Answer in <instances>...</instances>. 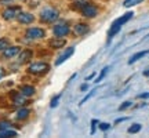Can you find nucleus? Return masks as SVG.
Returning a JSON list of instances; mask_svg holds the SVG:
<instances>
[{
	"label": "nucleus",
	"mask_w": 149,
	"mask_h": 138,
	"mask_svg": "<svg viewBox=\"0 0 149 138\" xmlns=\"http://www.w3.org/2000/svg\"><path fill=\"white\" fill-rule=\"evenodd\" d=\"M144 0H124L123 1V6L124 7H134V6H137V4H139V3H142Z\"/></svg>",
	"instance_id": "20"
},
{
	"label": "nucleus",
	"mask_w": 149,
	"mask_h": 138,
	"mask_svg": "<svg viewBox=\"0 0 149 138\" xmlns=\"http://www.w3.org/2000/svg\"><path fill=\"white\" fill-rule=\"evenodd\" d=\"M10 46V40L7 39V37H1L0 39V51H3L4 48H7Z\"/></svg>",
	"instance_id": "21"
},
{
	"label": "nucleus",
	"mask_w": 149,
	"mask_h": 138,
	"mask_svg": "<svg viewBox=\"0 0 149 138\" xmlns=\"http://www.w3.org/2000/svg\"><path fill=\"white\" fill-rule=\"evenodd\" d=\"M73 31L77 36H84L86 33H88L90 28H88L87 24H77V25H74L73 26Z\"/></svg>",
	"instance_id": "12"
},
{
	"label": "nucleus",
	"mask_w": 149,
	"mask_h": 138,
	"mask_svg": "<svg viewBox=\"0 0 149 138\" xmlns=\"http://www.w3.org/2000/svg\"><path fill=\"white\" fill-rule=\"evenodd\" d=\"M21 53V48L18 47V46H8L7 48H4L3 51H1V58L4 59H10V58H14L15 55Z\"/></svg>",
	"instance_id": "7"
},
{
	"label": "nucleus",
	"mask_w": 149,
	"mask_h": 138,
	"mask_svg": "<svg viewBox=\"0 0 149 138\" xmlns=\"http://www.w3.org/2000/svg\"><path fill=\"white\" fill-rule=\"evenodd\" d=\"M11 123L10 122H0V131L1 130H6V128H10Z\"/></svg>",
	"instance_id": "25"
},
{
	"label": "nucleus",
	"mask_w": 149,
	"mask_h": 138,
	"mask_svg": "<svg viewBox=\"0 0 149 138\" xmlns=\"http://www.w3.org/2000/svg\"><path fill=\"white\" fill-rule=\"evenodd\" d=\"M19 13H21V7H18V6H10V7H7V8L3 11L1 17L4 18L6 21H10V20L17 18V15H18Z\"/></svg>",
	"instance_id": "6"
},
{
	"label": "nucleus",
	"mask_w": 149,
	"mask_h": 138,
	"mask_svg": "<svg viewBox=\"0 0 149 138\" xmlns=\"http://www.w3.org/2000/svg\"><path fill=\"white\" fill-rule=\"evenodd\" d=\"M32 50H24L22 53H19V58H18V61H19V64H26V62H29V59L32 58Z\"/></svg>",
	"instance_id": "14"
},
{
	"label": "nucleus",
	"mask_w": 149,
	"mask_h": 138,
	"mask_svg": "<svg viewBox=\"0 0 149 138\" xmlns=\"http://www.w3.org/2000/svg\"><path fill=\"white\" fill-rule=\"evenodd\" d=\"M70 32V28L66 22H58L57 25H54L53 28V33L57 37H65L68 36Z\"/></svg>",
	"instance_id": "4"
},
{
	"label": "nucleus",
	"mask_w": 149,
	"mask_h": 138,
	"mask_svg": "<svg viewBox=\"0 0 149 138\" xmlns=\"http://www.w3.org/2000/svg\"><path fill=\"white\" fill-rule=\"evenodd\" d=\"M17 20L19 24H24V25H29V24H32L35 21V17L32 14H29V13H19L18 15H17Z\"/></svg>",
	"instance_id": "10"
},
{
	"label": "nucleus",
	"mask_w": 149,
	"mask_h": 138,
	"mask_svg": "<svg viewBox=\"0 0 149 138\" xmlns=\"http://www.w3.org/2000/svg\"><path fill=\"white\" fill-rule=\"evenodd\" d=\"M109 127H111V124H108V123H101V124H100V128L104 130V131H105V130H109Z\"/></svg>",
	"instance_id": "27"
},
{
	"label": "nucleus",
	"mask_w": 149,
	"mask_h": 138,
	"mask_svg": "<svg viewBox=\"0 0 149 138\" xmlns=\"http://www.w3.org/2000/svg\"><path fill=\"white\" fill-rule=\"evenodd\" d=\"M73 53H74V47H69V48H66V50H65L64 53H62V54H61V55L58 57V59L55 61V65L58 66V65H61L62 62H65L66 59L70 58V57L73 55Z\"/></svg>",
	"instance_id": "11"
},
{
	"label": "nucleus",
	"mask_w": 149,
	"mask_h": 138,
	"mask_svg": "<svg viewBox=\"0 0 149 138\" xmlns=\"http://www.w3.org/2000/svg\"><path fill=\"white\" fill-rule=\"evenodd\" d=\"M141 128H142V126L139 124V123H134L131 127H128V133L130 134H137L141 131Z\"/></svg>",
	"instance_id": "19"
},
{
	"label": "nucleus",
	"mask_w": 149,
	"mask_h": 138,
	"mask_svg": "<svg viewBox=\"0 0 149 138\" xmlns=\"http://www.w3.org/2000/svg\"><path fill=\"white\" fill-rule=\"evenodd\" d=\"M94 76H95V72H93L91 75H88V76H87V79H86V80H91L93 77H94Z\"/></svg>",
	"instance_id": "30"
},
{
	"label": "nucleus",
	"mask_w": 149,
	"mask_h": 138,
	"mask_svg": "<svg viewBox=\"0 0 149 138\" xmlns=\"http://www.w3.org/2000/svg\"><path fill=\"white\" fill-rule=\"evenodd\" d=\"M80 90H81V91L87 90V84H81V86H80Z\"/></svg>",
	"instance_id": "32"
},
{
	"label": "nucleus",
	"mask_w": 149,
	"mask_h": 138,
	"mask_svg": "<svg viewBox=\"0 0 149 138\" xmlns=\"http://www.w3.org/2000/svg\"><path fill=\"white\" fill-rule=\"evenodd\" d=\"M146 54H149V50H145V51H139V53H137V54H134L131 58L128 59V64L131 65V64H134V62H137L139 58H142V57H145Z\"/></svg>",
	"instance_id": "17"
},
{
	"label": "nucleus",
	"mask_w": 149,
	"mask_h": 138,
	"mask_svg": "<svg viewBox=\"0 0 149 138\" xmlns=\"http://www.w3.org/2000/svg\"><path fill=\"white\" fill-rule=\"evenodd\" d=\"M138 98H149V93H144V94H139L138 95Z\"/></svg>",
	"instance_id": "29"
},
{
	"label": "nucleus",
	"mask_w": 149,
	"mask_h": 138,
	"mask_svg": "<svg viewBox=\"0 0 149 138\" xmlns=\"http://www.w3.org/2000/svg\"><path fill=\"white\" fill-rule=\"evenodd\" d=\"M108 69H109L108 66H107V68H104V69H102V72L100 73V76H98V79L95 80L97 83H100V82H101V80L104 79V77H105V75H107V72H108Z\"/></svg>",
	"instance_id": "23"
},
{
	"label": "nucleus",
	"mask_w": 149,
	"mask_h": 138,
	"mask_svg": "<svg viewBox=\"0 0 149 138\" xmlns=\"http://www.w3.org/2000/svg\"><path fill=\"white\" fill-rule=\"evenodd\" d=\"M95 124H98V120H95V119L91 120V126H93V127H91V134L95 133Z\"/></svg>",
	"instance_id": "26"
},
{
	"label": "nucleus",
	"mask_w": 149,
	"mask_h": 138,
	"mask_svg": "<svg viewBox=\"0 0 149 138\" xmlns=\"http://www.w3.org/2000/svg\"><path fill=\"white\" fill-rule=\"evenodd\" d=\"M4 75H6L4 69H3V68H0V79H1V77H3V76H4Z\"/></svg>",
	"instance_id": "31"
},
{
	"label": "nucleus",
	"mask_w": 149,
	"mask_h": 138,
	"mask_svg": "<svg viewBox=\"0 0 149 138\" xmlns=\"http://www.w3.org/2000/svg\"><path fill=\"white\" fill-rule=\"evenodd\" d=\"M80 11H81V14L84 17H87V18H94V17L98 15V8H97L95 6L90 4V3H86L84 7Z\"/></svg>",
	"instance_id": "8"
},
{
	"label": "nucleus",
	"mask_w": 149,
	"mask_h": 138,
	"mask_svg": "<svg viewBox=\"0 0 149 138\" xmlns=\"http://www.w3.org/2000/svg\"><path fill=\"white\" fill-rule=\"evenodd\" d=\"M15 135H17V131H14V130H8V128H6V130H1V131H0V138L15 137Z\"/></svg>",
	"instance_id": "18"
},
{
	"label": "nucleus",
	"mask_w": 149,
	"mask_h": 138,
	"mask_svg": "<svg viewBox=\"0 0 149 138\" xmlns=\"http://www.w3.org/2000/svg\"><path fill=\"white\" fill-rule=\"evenodd\" d=\"M133 15H134L133 11H128V13H126V14H123L122 17H119L116 21L112 24L111 29H109V32H108V37H109V39H112V37L115 36V35H117V32L122 29L123 25H124L126 22L130 21V20L133 18Z\"/></svg>",
	"instance_id": "1"
},
{
	"label": "nucleus",
	"mask_w": 149,
	"mask_h": 138,
	"mask_svg": "<svg viewBox=\"0 0 149 138\" xmlns=\"http://www.w3.org/2000/svg\"><path fill=\"white\" fill-rule=\"evenodd\" d=\"M25 36L28 39H32V40H37V39H43V37L46 36V32H44V29L42 28H29L26 29V32H25Z\"/></svg>",
	"instance_id": "5"
},
{
	"label": "nucleus",
	"mask_w": 149,
	"mask_h": 138,
	"mask_svg": "<svg viewBox=\"0 0 149 138\" xmlns=\"http://www.w3.org/2000/svg\"><path fill=\"white\" fill-rule=\"evenodd\" d=\"M144 75H145V76H148V77H149V69H148V70H145V72H144Z\"/></svg>",
	"instance_id": "33"
},
{
	"label": "nucleus",
	"mask_w": 149,
	"mask_h": 138,
	"mask_svg": "<svg viewBox=\"0 0 149 138\" xmlns=\"http://www.w3.org/2000/svg\"><path fill=\"white\" fill-rule=\"evenodd\" d=\"M29 113H31V111L28 109V108H21V109H18L17 111V119L18 120H25L28 116H29Z\"/></svg>",
	"instance_id": "15"
},
{
	"label": "nucleus",
	"mask_w": 149,
	"mask_h": 138,
	"mask_svg": "<svg viewBox=\"0 0 149 138\" xmlns=\"http://www.w3.org/2000/svg\"><path fill=\"white\" fill-rule=\"evenodd\" d=\"M48 44H50V47L51 48H62L65 46V44H66V40H65V39H62V37H54V39H51V40H50V43H48Z\"/></svg>",
	"instance_id": "13"
},
{
	"label": "nucleus",
	"mask_w": 149,
	"mask_h": 138,
	"mask_svg": "<svg viewBox=\"0 0 149 138\" xmlns=\"http://www.w3.org/2000/svg\"><path fill=\"white\" fill-rule=\"evenodd\" d=\"M14 0H0V4H11Z\"/></svg>",
	"instance_id": "28"
},
{
	"label": "nucleus",
	"mask_w": 149,
	"mask_h": 138,
	"mask_svg": "<svg viewBox=\"0 0 149 138\" xmlns=\"http://www.w3.org/2000/svg\"><path fill=\"white\" fill-rule=\"evenodd\" d=\"M59 18V13L58 10H55L53 7H47L42 10L40 13V21L44 22V24H53Z\"/></svg>",
	"instance_id": "2"
},
{
	"label": "nucleus",
	"mask_w": 149,
	"mask_h": 138,
	"mask_svg": "<svg viewBox=\"0 0 149 138\" xmlns=\"http://www.w3.org/2000/svg\"><path fill=\"white\" fill-rule=\"evenodd\" d=\"M61 97H62V94H58V95H55V97H54L53 100H51V102H50V106H51V108H55V106L58 105L59 98H61Z\"/></svg>",
	"instance_id": "22"
},
{
	"label": "nucleus",
	"mask_w": 149,
	"mask_h": 138,
	"mask_svg": "<svg viewBox=\"0 0 149 138\" xmlns=\"http://www.w3.org/2000/svg\"><path fill=\"white\" fill-rule=\"evenodd\" d=\"M10 97L11 100H13V102H14V105H25L26 104V97L22 93H17V91H11L10 93Z\"/></svg>",
	"instance_id": "9"
},
{
	"label": "nucleus",
	"mask_w": 149,
	"mask_h": 138,
	"mask_svg": "<svg viewBox=\"0 0 149 138\" xmlns=\"http://www.w3.org/2000/svg\"><path fill=\"white\" fill-rule=\"evenodd\" d=\"M21 93L24 94L25 97H32L35 93H36V90H35V87L33 86H22L21 87Z\"/></svg>",
	"instance_id": "16"
},
{
	"label": "nucleus",
	"mask_w": 149,
	"mask_h": 138,
	"mask_svg": "<svg viewBox=\"0 0 149 138\" xmlns=\"http://www.w3.org/2000/svg\"><path fill=\"white\" fill-rule=\"evenodd\" d=\"M130 106H131V102L126 101V102H123L122 105L119 106V111H126V109H127V108H130Z\"/></svg>",
	"instance_id": "24"
},
{
	"label": "nucleus",
	"mask_w": 149,
	"mask_h": 138,
	"mask_svg": "<svg viewBox=\"0 0 149 138\" xmlns=\"http://www.w3.org/2000/svg\"><path fill=\"white\" fill-rule=\"evenodd\" d=\"M50 70V65L47 62H35L28 66V72L32 75H44Z\"/></svg>",
	"instance_id": "3"
}]
</instances>
